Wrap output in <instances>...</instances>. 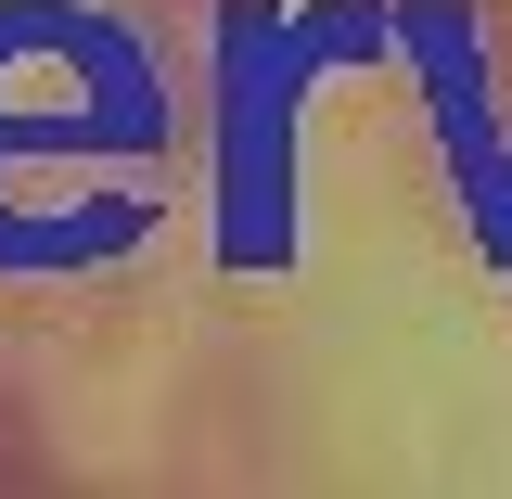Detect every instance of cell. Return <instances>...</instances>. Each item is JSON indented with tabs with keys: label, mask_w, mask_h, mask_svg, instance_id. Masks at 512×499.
<instances>
[{
	"label": "cell",
	"mask_w": 512,
	"mask_h": 499,
	"mask_svg": "<svg viewBox=\"0 0 512 499\" xmlns=\"http://www.w3.org/2000/svg\"><path fill=\"white\" fill-rule=\"evenodd\" d=\"M26 77H39V39L13 26L0 39V90H13V128H0V244L13 256H77L103 231H128V180H103V167H128L154 128H141V90L116 64L64 52V39H52V90H26Z\"/></svg>",
	"instance_id": "6da1fadb"
}]
</instances>
